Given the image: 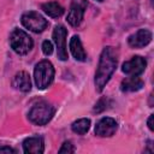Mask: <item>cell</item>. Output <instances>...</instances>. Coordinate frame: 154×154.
Segmentation results:
<instances>
[{"label": "cell", "instance_id": "1", "mask_svg": "<svg viewBox=\"0 0 154 154\" xmlns=\"http://www.w3.org/2000/svg\"><path fill=\"white\" fill-rule=\"evenodd\" d=\"M117 63H118L117 49L111 46L105 47L100 55L97 70L95 72V78H94L95 88L97 91L103 90V88L108 83L109 78L112 77V75L117 67Z\"/></svg>", "mask_w": 154, "mask_h": 154}, {"label": "cell", "instance_id": "2", "mask_svg": "<svg viewBox=\"0 0 154 154\" xmlns=\"http://www.w3.org/2000/svg\"><path fill=\"white\" fill-rule=\"evenodd\" d=\"M34 79L37 89H46L48 88L53 79H54V67L51 61L41 60L36 64L34 70Z\"/></svg>", "mask_w": 154, "mask_h": 154}, {"label": "cell", "instance_id": "3", "mask_svg": "<svg viewBox=\"0 0 154 154\" xmlns=\"http://www.w3.org/2000/svg\"><path fill=\"white\" fill-rule=\"evenodd\" d=\"M10 45L17 54L24 55L31 51L34 42L32 38L29 36V34H26L22 29L16 28L10 35Z\"/></svg>", "mask_w": 154, "mask_h": 154}, {"label": "cell", "instance_id": "4", "mask_svg": "<svg viewBox=\"0 0 154 154\" xmlns=\"http://www.w3.org/2000/svg\"><path fill=\"white\" fill-rule=\"evenodd\" d=\"M54 113H55V108L52 105L47 102H38L31 107L28 117L30 122L36 125H46L53 118Z\"/></svg>", "mask_w": 154, "mask_h": 154}, {"label": "cell", "instance_id": "5", "mask_svg": "<svg viewBox=\"0 0 154 154\" xmlns=\"http://www.w3.org/2000/svg\"><path fill=\"white\" fill-rule=\"evenodd\" d=\"M20 20H22V24L24 28H26L34 32H42L48 26V20L42 14H40L38 12H35V11L25 12L22 16Z\"/></svg>", "mask_w": 154, "mask_h": 154}, {"label": "cell", "instance_id": "6", "mask_svg": "<svg viewBox=\"0 0 154 154\" xmlns=\"http://www.w3.org/2000/svg\"><path fill=\"white\" fill-rule=\"evenodd\" d=\"M87 6H88V4L85 0H72L70 11H69L67 18H66V20L69 22L70 25L78 26L82 23Z\"/></svg>", "mask_w": 154, "mask_h": 154}, {"label": "cell", "instance_id": "7", "mask_svg": "<svg viewBox=\"0 0 154 154\" xmlns=\"http://www.w3.org/2000/svg\"><path fill=\"white\" fill-rule=\"evenodd\" d=\"M66 36L67 30L63 25H57L53 30V40L57 46L58 58L63 61L67 60V48H66Z\"/></svg>", "mask_w": 154, "mask_h": 154}, {"label": "cell", "instance_id": "8", "mask_svg": "<svg viewBox=\"0 0 154 154\" xmlns=\"http://www.w3.org/2000/svg\"><path fill=\"white\" fill-rule=\"evenodd\" d=\"M146 66H147L146 59L140 55H135L130 60L123 64L122 71L128 76H138L146 70Z\"/></svg>", "mask_w": 154, "mask_h": 154}, {"label": "cell", "instance_id": "9", "mask_svg": "<svg viewBox=\"0 0 154 154\" xmlns=\"http://www.w3.org/2000/svg\"><path fill=\"white\" fill-rule=\"evenodd\" d=\"M118 124L113 118L103 117L95 125V134L100 137H111L116 134Z\"/></svg>", "mask_w": 154, "mask_h": 154}, {"label": "cell", "instance_id": "10", "mask_svg": "<svg viewBox=\"0 0 154 154\" xmlns=\"http://www.w3.org/2000/svg\"><path fill=\"white\" fill-rule=\"evenodd\" d=\"M152 41V32L147 29H140L129 36L128 42L132 48H142Z\"/></svg>", "mask_w": 154, "mask_h": 154}, {"label": "cell", "instance_id": "11", "mask_svg": "<svg viewBox=\"0 0 154 154\" xmlns=\"http://www.w3.org/2000/svg\"><path fill=\"white\" fill-rule=\"evenodd\" d=\"M23 150L24 153L29 154H41L45 150V142L43 138L40 136L28 137L23 142Z\"/></svg>", "mask_w": 154, "mask_h": 154}, {"label": "cell", "instance_id": "12", "mask_svg": "<svg viewBox=\"0 0 154 154\" xmlns=\"http://www.w3.org/2000/svg\"><path fill=\"white\" fill-rule=\"evenodd\" d=\"M12 85L23 93H28L31 89V81H30V76L28 72L25 71H19L14 75L13 81H12Z\"/></svg>", "mask_w": 154, "mask_h": 154}, {"label": "cell", "instance_id": "13", "mask_svg": "<svg viewBox=\"0 0 154 154\" xmlns=\"http://www.w3.org/2000/svg\"><path fill=\"white\" fill-rule=\"evenodd\" d=\"M69 46H70V51H71V53L76 60H78V61H85L87 60V53L82 46L81 38L77 35L71 37Z\"/></svg>", "mask_w": 154, "mask_h": 154}, {"label": "cell", "instance_id": "14", "mask_svg": "<svg viewBox=\"0 0 154 154\" xmlns=\"http://www.w3.org/2000/svg\"><path fill=\"white\" fill-rule=\"evenodd\" d=\"M41 8L46 14L52 18H59L64 13V7L57 1H48L41 5Z\"/></svg>", "mask_w": 154, "mask_h": 154}, {"label": "cell", "instance_id": "15", "mask_svg": "<svg viewBox=\"0 0 154 154\" xmlns=\"http://www.w3.org/2000/svg\"><path fill=\"white\" fill-rule=\"evenodd\" d=\"M122 90L123 91H137L140 89H142L143 87V81L137 77V76H130L128 78H125L122 82Z\"/></svg>", "mask_w": 154, "mask_h": 154}, {"label": "cell", "instance_id": "16", "mask_svg": "<svg viewBox=\"0 0 154 154\" xmlns=\"http://www.w3.org/2000/svg\"><path fill=\"white\" fill-rule=\"evenodd\" d=\"M89 128H90V119H88V118H81V119L73 122L71 125L72 131L78 135H84L85 132H88Z\"/></svg>", "mask_w": 154, "mask_h": 154}, {"label": "cell", "instance_id": "17", "mask_svg": "<svg viewBox=\"0 0 154 154\" xmlns=\"http://www.w3.org/2000/svg\"><path fill=\"white\" fill-rule=\"evenodd\" d=\"M60 154H64V153H73L75 152V148H73V146H72V143L70 142V141H66V142H64L63 143V146L60 147V149L58 150Z\"/></svg>", "mask_w": 154, "mask_h": 154}, {"label": "cell", "instance_id": "18", "mask_svg": "<svg viewBox=\"0 0 154 154\" xmlns=\"http://www.w3.org/2000/svg\"><path fill=\"white\" fill-rule=\"evenodd\" d=\"M42 52L46 55H51L53 53V45L49 41H43L42 43Z\"/></svg>", "mask_w": 154, "mask_h": 154}, {"label": "cell", "instance_id": "19", "mask_svg": "<svg viewBox=\"0 0 154 154\" xmlns=\"http://www.w3.org/2000/svg\"><path fill=\"white\" fill-rule=\"evenodd\" d=\"M106 103H107V100H106V99H100V100L97 101V103L95 105V107H94V112L99 113V112L106 109V107H107Z\"/></svg>", "mask_w": 154, "mask_h": 154}, {"label": "cell", "instance_id": "20", "mask_svg": "<svg viewBox=\"0 0 154 154\" xmlns=\"http://www.w3.org/2000/svg\"><path fill=\"white\" fill-rule=\"evenodd\" d=\"M0 153H17L16 149L8 147V146H0Z\"/></svg>", "mask_w": 154, "mask_h": 154}, {"label": "cell", "instance_id": "21", "mask_svg": "<svg viewBox=\"0 0 154 154\" xmlns=\"http://www.w3.org/2000/svg\"><path fill=\"white\" fill-rule=\"evenodd\" d=\"M153 120H154V114H150V117H149V118H148V120H147V124H148V128H149V130H150V131H153V130H154Z\"/></svg>", "mask_w": 154, "mask_h": 154}, {"label": "cell", "instance_id": "22", "mask_svg": "<svg viewBox=\"0 0 154 154\" xmlns=\"http://www.w3.org/2000/svg\"><path fill=\"white\" fill-rule=\"evenodd\" d=\"M95 1H99V2H101V1H103V0H95Z\"/></svg>", "mask_w": 154, "mask_h": 154}]
</instances>
